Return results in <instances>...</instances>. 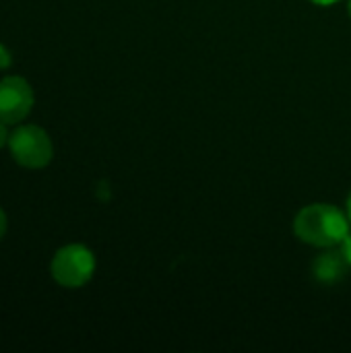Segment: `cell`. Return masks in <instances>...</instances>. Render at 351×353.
Returning <instances> with one entry per match:
<instances>
[{
	"label": "cell",
	"instance_id": "cell-3",
	"mask_svg": "<svg viewBox=\"0 0 351 353\" xmlns=\"http://www.w3.org/2000/svg\"><path fill=\"white\" fill-rule=\"evenodd\" d=\"M8 147H10L12 159L19 165L29 168V170L46 168L52 161V153H54L48 132L39 126H33V124L19 126L10 134Z\"/></svg>",
	"mask_w": 351,
	"mask_h": 353
},
{
	"label": "cell",
	"instance_id": "cell-6",
	"mask_svg": "<svg viewBox=\"0 0 351 353\" xmlns=\"http://www.w3.org/2000/svg\"><path fill=\"white\" fill-rule=\"evenodd\" d=\"M341 254H343L345 263L351 267V234H348L345 240L341 242Z\"/></svg>",
	"mask_w": 351,
	"mask_h": 353
},
{
	"label": "cell",
	"instance_id": "cell-8",
	"mask_svg": "<svg viewBox=\"0 0 351 353\" xmlns=\"http://www.w3.org/2000/svg\"><path fill=\"white\" fill-rule=\"evenodd\" d=\"M8 143V130H6V122L0 120V149Z\"/></svg>",
	"mask_w": 351,
	"mask_h": 353
},
{
	"label": "cell",
	"instance_id": "cell-4",
	"mask_svg": "<svg viewBox=\"0 0 351 353\" xmlns=\"http://www.w3.org/2000/svg\"><path fill=\"white\" fill-rule=\"evenodd\" d=\"M31 108V85L21 77H4L0 81V120L6 124H17L27 118Z\"/></svg>",
	"mask_w": 351,
	"mask_h": 353
},
{
	"label": "cell",
	"instance_id": "cell-7",
	"mask_svg": "<svg viewBox=\"0 0 351 353\" xmlns=\"http://www.w3.org/2000/svg\"><path fill=\"white\" fill-rule=\"evenodd\" d=\"M10 62H12V58H10V52L0 43V68H6V66H10Z\"/></svg>",
	"mask_w": 351,
	"mask_h": 353
},
{
	"label": "cell",
	"instance_id": "cell-12",
	"mask_svg": "<svg viewBox=\"0 0 351 353\" xmlns=\"http://www.w3.org/2000/svg\"><path fill=\"white\" fill-rule=\"evenodd\" d=\"M350 17H351V0H350Z\"/></svg>",
	"mask_w": 351,
	"mask_h": 353
},
{
	"label": "cell",
	"instance_id": "cell-5",
	"mask_svg": "<svg viewBox=\"0 0 351 353\" xmlns=\"http://www.w3.org/2000/svg\"><path fill=\"white\" fill-rule=\"evenodd\" d=\"M345 267H350L343 259V254H335V252H327L321 254L314 261V277L323 283H335L343 277Z\"/></svg>",
	"mask_w": 351,
	"mask_h": 353
},
{
	"label": "cell",
	"instance_id": "cell-9",
	"mask_svg": "<svg viewBox=\"0 0 351 353\" xmlns=\"http://www.w3.org/2000/svg\"><path fill=\"white\" fill-rule=\"evenodd\" d=\"M4 232H6V215H4V211L0 209V240H2V236H4Z\"/></svg>",
	"mask_w": 351,
	"mask_h": 353
},
{
	"label": "cell",
	"instance_id": "cell-10",
	"mask_svg": "<svg viewBox=\"0 0 351 353\" xmlns=\"http://www.w3.org/2000/svg\"><path fill=\"white\" fill-rule=\"evenodd\" d=\"M310 2H314V4H319V6H331V4H335V2H339V0H310Z\"/></svg>",
	"mask_w": 351,
	"mask_h": 353
},
{
	"label": "cell",
	"instance_id": "cell-11",
	"mask_svg": "<svg viewBox=\"0 0 351 353\" xmlns=\"http://www.w3.org/2000/svg\"><path fill=\"white\" fill-rule=\"evenodd\" d=\"M348 217H350V221H351V194H350V201H348Z\"/></svg>",
	"mask_w": 351,
	"mask_h": 353
},
{
	"label": "cell",
	"instance_id": "cell-2",
	"mask_svg": "<svg viewBox=\"0 0 351 353\" xmlns=\"http://www.w3.org/2000/svg\"><path fill=\"white\" fill-rule=\"evenodd\" d=\"M95 271V256L83 244H68L60 248L52 261V277L62 288H83Z\"/></svg>",
	"mask_w": 351,
	"mask_h": 353
},
{
	"label": "cell",
	"instance_id": "cell-1",
	"mask_svg": "<svg viewBox=\"0 0 351 353\" xmlns=\"http://www.w3.org/2000/svg\"><path fill=\"white\" fill-rule=\"evenodd\" d=\"M294 232L310 246L331 248L341 244L350 234V217L327 203L308 205L296 215Z\"/></svg>",
	"mask_w": 351,
	"mask_h": 353
}]
</instances>
